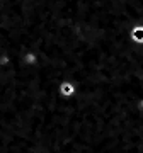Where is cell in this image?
<instances>
[{
	"mask_svg": "<svg viewBox=\"0 0 143 153\" xmlns=\"http://www.w3.org/2000/svg\"><path fill=\"white\" fill-rule=\"evenodd\" d=\"M58 92H60V95L63 99H73L75 94H77V85L72 82V80H65V82L60 83Z\"/></svg>",
	"mask_w": 143,
	"mask_h": 153,
	"instance_id": "1",
	"label": "cell"
},
{
	"mask_svg": "<svg viewBox=\"0 0 143 153\" xmlns=\"http://www.w3.org/2000/svg\"><path fill=\"white\" fill-rule=\"evenodd\" d=\"M130 39H131L136 46H143V24H136V26L130 31Z\"/></svg>",
	"mask_w": 143,
	"mask_h": 153,
	"instance_id": "2",
	"label": "cell"
},
{
	"mask_svg": "<svg viewBox=\"0 0 143 153\" xmlns=\"http://www.w3.org/2000/svg\"><path fill=\"white\" fill-rule=\"evenodd\" d=\"M21 63L24 66H34V65H38V63H39L38 53H34V51H26V53L22 55V58H21Z\"/></svg>",
	"mask_w": 143,
	"mask_h": 153,
	"instance_id": "3",
	"label": "cell"
},
{
	"mask_svg": "<svg viewBox=\"0 0 143 153\" xmlns=\"http://www.w3.org/2000/svg\"><path fill=\"white\" fill-rule=\"evenodd\" d=\"M12 56H9V55H0V66H9V65H12Z\"/></svg>",
	"mask_w": 143,
	"mask_h": 153,
	"instance_id": "4",
	"label": "cell"
},
{
	"mask_svg": "<svg viewBox=\"0 0 143 153\" xmlns=\"http://www.w3.org/2000/svg\"><path fill=\"white\" fill-rule=\"evenodd\" d=\"M138 111H140V112H143V99H140V100H138Z\"/></svg>",
	"mask_w": 143,
	"mask_h": 153,
	"instance_id": "5",
	"label": "cell"
}]
</instances>
